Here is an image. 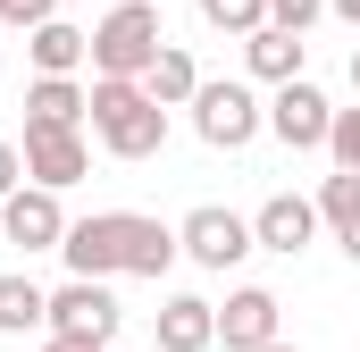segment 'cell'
Wrapping results in <instances>:
<instances>
[{
	"label": "cell",
	"mask_w": 360,
	"mask_h": 352,
	"mask_svg": "<svg viewBox=\"0 0 360 352\" xmlns=\"http://www.w3.org/2000/svg\"><path fill=\"white\" fill-rule=\"evenodd\" d=\"M176 227L143 218V210H92V218H68L59 235V260L76 277H168L176 268Z\"/></svg>",
	"instance_id": "obj_1"
},
{
	"label": "cell",
	"mask_w": 360,
	"mask_h": 352,
	"mask_svg": "<svg viewBox=\"0 0 360 352\" xmlns=\"http://www.w3.org/2000/svg\"><path fill=\"white\" fill-rule=\"evenodd\" d=\"M92 143L109 160H151L168 143V101H151L143 76H92Z\"/></svg>",
	"instance_id": "obj_2"
},
{
	"label": "cell",
	"mask_w": 360,
	"mask_h": 352,
	"mask_svg": "<svg viewBox=\"0 0 360 352\" xmlns=\"http://www.w3.org/2000/svg\"><path fill=\"white\" fill-rule=\"evenodd\" d=\"M160 0H117L101 25H92V76H143L160 59Z\"/></svg>",
	"instance_id": "obj_3"
},
{
	"label": "cell",
	"mask_w": 360,
	"mask_h": 352,
	"mask_svg": "<svg viewBox=\"0 0 360 352\" xmlns=\"http://www.w3.org/2000/svg\"><path fill=\"white\" fill-rule=\"evenodd\" d=\"M184 109H193V134H201L210 151H243V143L269 126V101H260L252 84H235V76H226V84L201 76V92H193Z\"/></svg>",
	"instance_id": "obj_4"
},
{
	"label": "cell",
	"mask_w": 360,
	"mask_h": 352,
	"mask_svg": "<svg viewBox=\"0 0 360 352\" xmlns=\"http://www.w3.org/2000/svg\"><path fill=\"white\" fill-rule=\"evenodd\" d=\"M176 244H184V260L193 268H243L252 252H260V235H252V218H235V210H218V201H201V210H184V227H176Z\"/></svg>",
	"instance_id": "obj_5"
},
{
	"label": "cell",
	"mask_w": 360,
	"mask_h": 352,
	"mask_svg": "<svg viewBox=\"0 0 360 352\" xmlns=\"http://www.w3.org/2000/svg\"><path fill=\"white\" fill-rule=\"evenodd\" d=\"M327 126H335V101L310 84V76H293V84L269 92V134L285 151H327Z\"/></svg>",
	"instance_id": "obj_6"
},
{
	"label": "cell",
	"mask_w": 360,
	"mask_h": 352,
	"mask_svg": "<svg viewBox=\"0 0 360 352\" xmlns=\"http://www.w3.org/2000/svg\"><path fill=\"white\" fill-rule=\"evenodd\" d=\"M25 176L34 184H51V193H68V184H84L92 176V143H84V126H25Z\"/></svg>",
	"instance_id": "obj_7"
},
{
	"label": "cell",
	"mask_w": 360,
	"mask_h": 352,
	"mask_svg": "<svg viewBox=\"0 0 360 352\" xmlns=\"http://www.w3.org/2000/svg\"><path fill=\"white\" fill-rule=\"evenodd\" d=\"M59 235H68V210H59V193L25 176V184L0 201V244H17V252H59Z\"/></svg>",
	"instance_id": "obj_8"
},
{
	"label": "cell",
	"mask_w": 360,
	"mask_h": 352,
	"mask_svg": "<svg viewBox=\"0 0 360 352\" xmlns=\"http://www.w3.org/2000/svg\"><path fill=\"white\" fill-rule=\"evenodd\" d=\"M117 294H109V277H68L59 294H51V327L59 336H92V344H117Z\"/></svg>",
	"instance_id": "obj_9"
},
{
	"label": "cell",
	"mask_w": 360,
	"mask_h": 352,
	"mask_svg": "<svg viewBox=\"0 0 360 352\" xmlns=\"http://www.w3.org/2000/svg\"><path fill=\"white\" fill-rule=\"evenodd\" d=\"M252 235H260V252H276V260H302L310 235H319V201L310 193H269L252 210Z\"/></svg>",
	"instance_id": "obj_10"
},
{
	"label": "cell",
	"mask_w": 360,
	"mask_h": 352,
	"mask_svg": "<svg viewBox=\"0 0 360 352\" xmlns=\"http://www.w3.org/2000/svg\"><path fill=\"white\" fill-rule=\"evenodd\" d=\"M276 302L269 285H235L226 294V310H218V344L226 352H260V344H276Z\"/></svg>",
	"instance_id": "obj_11"
},
{
	"label": "cell",
	"mask_w": 360,
	"mask_h": 352,
	"mask_svg": "<svg viewBox=\"0 0 360 352\" xmlns=\"http://www.w3.org/2000/svg\"><path fill=\"white\" fill-rule=\"evenodd\" d=\"M151 336H160V352H210V344H218V302H201V294H168Z\"/></svg>",
	"instance_id": "obj_12"
},
{
	"label": "cell",
	"mask_w": 360,
	"mask_h": 352,
	"mask_svg": "<svg viewBox=\"0 0 360 352\" xmlns=\"http://www.w3.org/2000/svg\"><path fill=\"white\" fill-rule=\"evenodd\" d=\"M25 59H34V76H76L92 59V34H76L68 17H42V25H25Z\"/></svg>",
	"instance_id": "obj_13"
},
{
	"label": "cell",
	"mask_w": 360,
	"mask_h": 352,
	"mask_svg": "<svg viewBox=\"0 0 360 352\" xmlns=\"http://www.w3.org/2000/svg\"><path fill=\"white\" fill-rule=\"evenodd\" d=\"M243 68H252V84H293L302 76V34H285V25H252L243 34Z\"/></svg>",
	"instance_id": "obj_14"
},
{
	"label": "cell",
	"mask_w": 360,
	"mask_h": 352,
	"mask_svg": "<svg viewBox=\"0 0 360 352\" xmlns=\"http://www.w3.org/2000/svg\"><path fill=\"white\" fill-rule=\"evenodd\" d=\"M92 118V84L76 76H34L25 84V126H84Z\"/></svg>",
	"instance_id": "obj_15"
},
{
	"label": "cell",
	"mask_w": 360,
	"mask_h": 352,
	"mask_svg": "<svg viewBox=\"0 0 360 352\" xmlns=\"http://www.w3.org/2000/svg\"><path fill=\"white\" fill-rule=\"evenodd\" d=\"M310 201H319V227H327V235L344 244V260L360 268V176H352V168H335L319 193H310Z\"/></svg>",
	"instance_id": "obj_16"
},
{
	"label": "cell",
	"mask_w": 360,
	"mask_h": 352,
	"mask_svg": "<svg viewBox=\"0 0 360 352\" xmlns=\"http://www.w3.org/2000/svg\"><path fill=\"white\" fill-rule=\"evenodd\" d=\"M51 327V294L34 277H0V336H34Z\"/></svg>",
	"instance_id": "obj_17"
},
{
	"label": "cell",
	"mask_w": 360,
	"mask_h": 352,
	"mask_svg": "<svg viewBox=\"0 0 360 352\" xmlns=\"http://www.w3.org/2000/svg\"><path fill=\"white\" fill-rule=\"evenodd\" d=\"M143 84H151V101H168V109H184V101L201 92V68H193V51H176V42H160V59L143 68Z\"/></svg>",
	"instance_id": "obj_18"
},
{
	"label": "cell",
	"mask_w": 360,
	"mask_h": 352,
	"mask_svg": "<svg viewBox=\"0 0 360 352\" xmlns=\"http://www.w3.org/2000/svg\"><path fill=\"white\" fill-rule=\"evenodd\" d=\"M201 25H218V34H252V25H269V0H201Z\"/></svg>",
	"instance_id": "obj_19"
},
{
	"label": "cell",
	"mask_w": 360,
	"mask_h": 352,
	"mask_svg": "<svg viewBox=\"0 0 360 352\" xmlns=\"http://www.w3.org/2000/svg\"><path fill=\"white\" fill-rule=\"evenodd\" d=\"M327 160L360 176V109H335V126H327Z\"/></svg>",
	"instance_id": "obj_20"
},
{
	"label": "cell",
	"mask_w": 360,
	"mask_h": 352,
	"mask_svg": "<svg viewBox=\"0 0 360 352\" xmlns=\"http://www.w3.org/2000/svg\"><path fill=\"white\" fill-rule=\"evenodd\" d=\"M327 17V0H269V25H285V34H310Z\"/></svg>",
	"instance_id": "obj_21"
},
{
	"label": "cell",
	"mask_w": 360,
	"mask_h": 352,
	"mask_svg": "<svg viewBox=\"0 0 360 352\" xmlns=\"http://www.w3.org/2000/svg\"><path fill=\"white\" fill-rule=\"evenodd\" d=\"M42 17H59V0H0V25H42Z\"/></svg>",
	"instance_id": "obj_22"
},
{
	"label": "cell",
	"mask_w": 360,
	"mask_h": 352,
	"mask_svg": "<svg viewBox=\"0 0 360 352\" xmlns=\"http://www.w3.org/2000/svg\"><path fill=\"white\" fill-rule=\"evenodd\" d=\"M17 184H25V151H17V143H0V201H8Z\"/></svg>",
	"instance_id": "obj_23"
},
{
	"label": "cell",
	"mask_w": 360,
	"mask_h": 352,
	"mask_svg": "<svg viewBox=\"0 0 360 352\" xmlns=\"http://www.w3.org/2000/svg\"><path fill=\"white\" fill-rule=\"evenodd\" d=\"M42 352H109V344H92V336H59V327H42Z\"/></svg>",
	"instance_id": "obj_24"
},
{
	"label": "cell",
	"mask_w": 360,
	"mask_h": 352,
	"mask_svg": "<svg viewBox=\"0 0 360 352\" xmlns=\"http://www.w3.org/2000/svg\"><path fill=\"white\" fill-rule=\"evenodd\" d=\"M327 8H335V17H344V25H360V0H327Z\"/></svg>",
	"instance_id": "obj_25"
},
{
	"label": "cell",
	"mask_w": 360,
	"mask_h": 352,
	"mask_svg": "<svg viewBox=\"0 0 360 352\" xmlns=\"http://www.w3.org/2000/svg\"><path fill=\"white\" fill-rule=\"evenodd\" d=\"M260 352H302V344H285V336H276V344H260Z\"/></svg>",
	"instance_id": "obj_26"
},
{
	"label": "cell",
	"mask_w": 360,
	"mask_h": 352,
	"mask_svg": "<svg viewBox=\"0 0 360 352\" xmlns=\"http://www.w3.org/2000/svg\"><path fill=\"white\" fill-rule=\"evenodd\" d=\"M352 92H360V42H352Z\"/></svg>",
	"instance_id": "obj_27"
}]
</instances>
